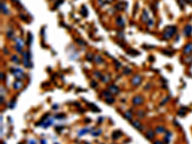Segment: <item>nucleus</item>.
<instances>
[{
	"label": "nucleus",
	"instance_id": "nucleus-9",
	"mask_svg": "<svg viewBox=\"0 0 192 144\" xmlns=\"http://www.w3.org/2000/svg\"><path fill=\"white\" fill-rule=\"evenodd\" d=\"M154 137H155V134H154L153 131L147 132V134H146V138H147V139H153Z\"/></svg>",
	"mask_w": 192,
	"mask_h": 144
},
{
	"label": "nucleus",
	"instance_id": "nucleus-4",
	"mask_svg": "<svg viewBox=\"0 0 192 144\" xmlns=\"http://www.w3.org/2000/svg\"><path fill=\"white\" fill-rule=\"evenodd\" d=\"M133 103L135 106L141 105L142 103H143V98H142L140 95H136V96H135V97L133 98Z\"/></svg>",
	"mask_w": 192,
	"mask_h": 144
},
{
	"label": "nucleus",
	"instance_id": "nucleus-19",
	"mask_svg": "<svg viewBox=\"0 0 192 144\" xmlns=\"http://www.w3.org/2000/svg\"><path fill=\"white\" fill-rule=\"evenodd\" d=\"M117 24H120V25H121V27H123V26H124V21L122 20L121 18H118V19H117Z\"/></svg>",
	"mask_w": 192,
	"mask_h": 144
},
{
	"label": "nucleus",
	"instance_id": "nucleus-17",
	"mask_svg": "<svg viewBox=\"0 0 192 144\" xmlns=\"http://www.w3.org/2000/svg\"><path fill=\"white\" fill-rule=\"evenodd\" d=\"M142 19H143V21H147L148 19V14L146 11H144L143 12V15H142Z\"/></svg>",
	"mask_w": 192,
	"mask_h": 144
},
{
	"label": "nucleus",
	"instance_id": "nucleus-29",
	"mask_svg": "<svg viewBox=\"0 0 192 144\" xmlns=\"http://www.w3.org/2000/svg\"><path fill=\"white\" fill-rule=\"evenodd\" d=\"M41 144H46V142H45V140H41Z\"/></svg>",
	"mask_w": 192,
	"mask_h": 144
},
{
	"label": "nucleus",
	"instance_id": "nucleus-25",
	"mask_svg": "<svg viewBox=\"0 0 192 144\" xmlns=\"http://www.w3.org/2000/svg\"><path fill=\"white\" fill-rule=\"evenodd\" d=\"M138 116H139V117H141V116L143 117V116H144V113H143V111H142V110H140L139 113H138Z\"/></svg>",
	"mask_w": 192,
	"mask_h": 144
},
{
	"label": "nucleus",
	"instance_id": "nucleus-18",
	"mask_svg": "<svg viewBox=\"0 0 192 144\" xmlns=\"http://www.w3.org/2000/svg\"><path fill=\"white\" fill-rule=\"evenodd\" d=\"M106 102H107L108 104H112V103L114 102V99H113V98H112V97H109V98H106Z\"/></svg>",
	"mask_w": 192,
	"mask_h": 144
},
{
	"label": "nucleus",
	"instance_id": "nucleus-24",
	"mask_svg": "<svg viewBox=\"0 0 192 144\" xmlns=\"http://www.w3.org/2000/svg\"><path fill=\"white\" fill-rule=\"evenodd\" d=\"M95 61H97L98 62H102V59H101L100 56H97V57H95Z\"/></svg>",
	"mask_w": 192,
	"mask_h": 144
},
{
	"label": "nucleus",
	"instance_id": "nucleus-23",
	"mask_svg": "<svg viewBox=\"0 0 192 144\" xmlns=\"http://www.w3.org/2000/svg\"><path fill=\"white\" fill-rule=\"evenodd\" d=\"M131 73V69L130 68H125L124 69V74H130Z\"/></svg>",
	"mask_w": 192,
	"mask_h": 144
},
{
	"label": "nucleus",
	"instance_id": "nucleus-11",
	"mask_svg": "<svg viewBox=\"0 0 192 144\" xmlns=\"http://www.w3.org/2000/svg\"><path fill=\"white\" fill-rule=\"evenodd\" d=\"M124 117L126 119H128V120H132V118H133V115H132V111H127V113H125L124 114Z\"/></svg>",
	"mask_w": 192,
	"mask_h": 144
},
{
	"label": "nucleus",
	"instance_id": "nucleus-12",
	"mask_svg": "<svg viewBox=\"0 0 192 144\" xmlns=\"http://www.w3.org/2000/svg\"><path fill=\"white\" fill-rule=\"evenodd\" d=\"M119 136H121V132H119V131L114 132L112 134V138H113V139H116V138H118Z\"/></svg>",
	"mask_w": 192,
	"mask_h": 144
},
{
	"label": "nucleus",
	"instance_id": "nucleus-22",
	"mask_svg": "<svg viewBox=\"0 0 192 144\" xmlns=\"http://www.w3.org/2000/svg\"><path fill=\"white\" fill-rule=\"evenodd\" d=\"M55 117H56V119H63V118H64V117H65V115L63 114H57Z\"/></svg>",
	"mask_w": 192,
	"mask_h": 144
},
{
	"label": "nucleus",
	"instance_id": "nucleus-7",
	"mask_svg": "<svg viewBox=\"0 0 192 144\" xmlns=\"http://www.w3.org/2000/svg\"><path fill=\"white\" fill-rule=\"evenodd\" d=\"M109 91L111 92L112 94H116L119 91V88L116 86H113V85H112V86L109 87Z\"/></svg>",
	"mask_w": 192,
	"mask_h": 144
},
{
	"label": "nucleus",
	"instance_id": "nucleus-20",
	"mask_svg": "<svg viewBox=\"0 0 192 144\" xmlns=\"http://www.w3.org/2000/svg\"><path fill=\"white\" fill-rule=\"evenodd\" d=\"M185 110V108H183L182 110H180L181 111H179V114H179V115H181V116H184V115L185 114V110Z\"/></svg>",
	"mask_w": 192,
	"mask_h": 144
},
{
	"label": "nucleus",
	"instance_id": "nucleus-13",
	"mask_svg": "<svg viewBox=\"0 0 192 144\" xmlns=\"http://www.w3.org/2000/svg\"><path fill=\"white\" fill-rule=\"evenodd\" d=\"M20 87H21V83H19V80H18V81L14 84V88L15 89H18V88H20Z\"/></svg>",
	"mask_w": 192,
	"mask_h": 144
},
{
	"label": "nucleus",
	"instance_id": "nucleus-31",
	"mask_svg": "<svg viewBox=\"0 0 192 144\" xmlns=\"http://www.w3.org/2000/svg\"><path fill=\"white\" fill-rule=\"evenodd\" d=\"M20 144H21V143H20Z\"/></svg>",
	"mask_w": 192,
	"mask_h": 144
},
{
	"label": "nucleus",
	"instance_id": "nucleus-30",
	"mask_svg": "<svg viewBox=\"0 0 192 144\" xmlns=\"http://www.w3.org/2000/svg\"><path fill=\"white\" fill-rule=\"evenodd\" d=\"M30 144H36V143H35L34 141H33V140H31V141H30Z\"/></svg>",
	"mask_w": 192,
	"mask_h": 144
},
{
	"label": "nucleus",
	"instance_id": "nucleus-6",
	"mask_svg": "<svg viewBox=\"0 0 192 144\" xmlns=\"http://www.w3.org/2000/svg\"><path fill=\"white\" fill-rule=\"evenodd\" d=\"M192 52V42H189V43H187L184 48V54H190V53Z\"/></svg>",
	"mask_w": 192,
	"mask_h": 144
},
{
	"label": "nucleus",
	"instance_id": "nucleus-27",
	"mask_svg": "<svg viewBox=\"0 0 192 144\" xmlns=\"http://www.w3.org/2000/svg\"><path fill=\"white\" fill-rule=\"evenodd\" d=\"M154 144H163V143L161 141H160V140H157V141L154 142Z\"/></svg>",
	"mask_w": 192,
	"mask_h": 144
},
{
	"label": "nucleus",
	"instance_id": "nucleus-8",
	"mask_svg": "<svg viewBox=\"0 0 192 144\" xmlns=\"http://www.w3.org/2000/svg\"><path fill=\"white\" fill-rule=\"evenodd\" d=\"M132 124H133V126L135 128V129H138V131H141L143 128H142V125L140 124V122L138 121V120H135V121H132Z\"/></svg>",
	"mask_w": 192,
	"mask_h": 144
},
{
	"label": "nucleus",
	"instance_id": "nucleus-1",
	"mask_svg": "<svg viewBox=\"0 0 192 144\" xmlns=\"http://www.w3.org/2000/svg\"><path fill=\"white\" fill-rule=\"evenodd\" d=\"M176 32H177V28L175 27V26L170 25V26H168V27H166L165 30L163 31V38L166 39V40L171 39Z\"/></svg>",
	"mask_w": 192,
	"mask_h": 144
},
{
	"label": "nucleus",
	"instance_id": "nucleus-15",
	"mask_svg": "<svg viewBox=\"0 0 192 144\" xmlns=\"http://www.w3.org/2000/svg\"><path fill=\"white\" fill-rule=\"evenodd\" d=\"M89 108H91L93 110V111H100V110L97 108V107H95L93 104H89Z\"/></svg>",
	"mask_w": 192,
	"mask_h": 144
},
{
	"label": "nucleus",
	"instance_id": "nucleus-21",
	"mask_svg": "<svg viewBox=\"0 0 192 144\" xmlns=\"http://www.w3.org/2000/svg\"><path fill=\"white\" fill-rule=\"evenodd\" d=\"M89 130H87V129H84V130H82V131H80L79 132V136H83V135H85L86 133H87Z\"/></svg>",
	"mask_w": 192,
	"mask_h": 144
},
{
	"label": "nucleus",
	"instance_id": "nucleus-5",
	"mask_svg": "<svg viewBox=\"0 0 192 144\" xmlns=\"http://www.w3.org/2000/svg\"><path fill=\"white\" fill-rule=\"evenodd\" d=\"M191 33H192V26L187 24L184 29V35L185 37H189L191 35Z\"/></svg>",
	"mask_w": 192,
	"mask_h": 144
},
{
	"label": "nucleus",
	"instance_id": "nucleus-2",
	"mask_svg": "<svg viewBox=\"0 0 192 144\" xmlns=\"http://www.w3.org/2000/svg\"><path fill=\"white\" fill-rule=\"evenodd\" d=\"M141 81H142V77L136 74V75H135L133 79H132V84H133V86H138L141 83Z\"/></svg>",
	"mask_w": 192,
	"mask_h": 144
},
{
	"label": "nucleus",
	"instance_id": "nucleus-16",
	"mask_svg": "<svg viewBox=\"0 0 192 144\" xmlns=\"http://www.w3.org/2000/svg\"><path fill=\"white\" fill-rule=\"evenodd\" d=\"M1 9H2V13H4V14H9L8 10H7L6 7H5V4H4V3L1 4Z\"/></svg>",
	"mask_w": 192,
	"mask_h": 144
},
{
	"label": "nucleus",
	"instance_id": "nucleus-28",
	"mask_svg": "<svg viewBox=\"0 0 192 144\" xmlns=\"http://www.w3.org/2000/svg\"><path fill=\"white\" fill-rule=\"evenodd\" d=\"M12 60H13L14 62H18V58H16L15 56H14V57H13V59H12Z\"/></svg>",
	"mask_w": 192,
	"mask_h": 144
},
{
	"label": "nucleus",
	"instance_id": "nucleus-10",
	"mask_svg": "<svg viewBox=\"0 0 192 144\" xmlns=\"http://www.w3.org/2000/svg\"><path fill=\"white\" fill-rule=\"evenodd\" d=\"M165 132V128L162 127V126H158L157 127L156 129V133H158V134H162V133Z\"/></svg>",
	"mask_w": 192,
	"mask_h": 144
},
{
	"label": "nucleus",
	"instance_id": "nucleus-14",
	"mask_svg": "<svg viewBox=\"0 0 192 144\" xmlns=\"http://www.w3.org/2000/svg\"><path fill=\"white\" fill-rule=\"evenodd\" d=\"M103 95L105 96L106 98H109V97H112V93L109 92V91H107V90H105V91H103Z\"/></svg>",
	"mask_w": 192,
	"mask_h": 144
},
{
	"label": "nucleus",
	"instance_id": "nucleus-26",
	"mask_svg": "<svg viewBox=\"0 0 192 144\" xmlns=\"http://www.w3.org/2000/svg\"><path fill=\"white\" fill-rule=\"evenodd\" d=\"M96 86H97V84H96L95 82H93V81H92V82H91V87H92V88H95Z\"/></svg>",
	"mask_w": 192,
	"mask_h": 144
},
{
	"label": "nucleus",
	"instance_id": "nucleus-3",
	"mask_svg": "<svg viewBox=\"0 0 192 144\" xmlns=\"http://www.w3.org/2000/svg\"><path fill=\"white\" fill-rule=\"evenodd\" d=\"M30 55L29 53H25L24 54V58H23V61H24V66L26 67H32V62L29 61L30 60Z\"/></svg>",
	"mask_w": 192,
	"mask_h": 144
}]
</instances>
